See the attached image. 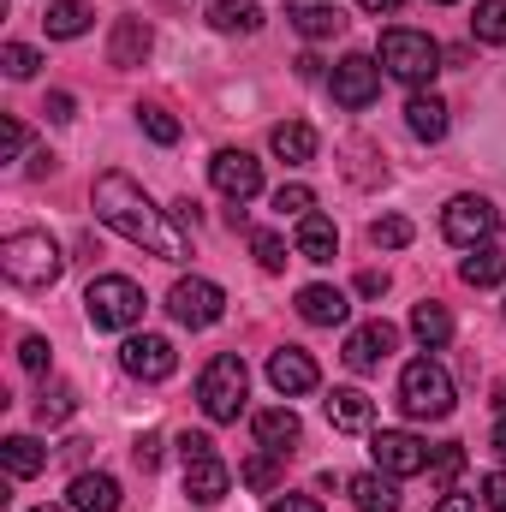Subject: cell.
Returning a JSON list of instances; mask_svg holds the SVG:
<instances>
[{"label": "cell", "instance_id": "cell-12", "mask_svg": "<svg viewBox=\"0 0 506 512\" xmlns=\"http://www.w3.org/2000/svg\"><path fill=\"white\" fill-rule=\"evenodd\" d=\"M316 382H322V370H316L310 352H298V346L268 352V387H274L280 399H304V393H316Z\"/></svg>", "mask_w": 506, "mask_h": 512}, {"label": "cell", "instance_id": "cell-3", "mask_svg": "<svg viewBox=\"0 0 506 512\" xmlns=\"http://www.w3.org/2000/svg\"><path fill=\"white\" fill-rule=\"evenodd\" d=\"M381 72L387 78H399V84H411V90H423L435 72H441V60H447V48L429 36V30H381Z\"/></svg>", "mask_w": 506, "mask_h": 512}, {"label": "cell", "instance_id": "cell-13", "mask_svg": "<svg viewBox=\"0 0 506 512\" xmlns=\"http://www.w3.org/2000/svg\"><path fill=\"white\" fill-rule=\"evenodd\" d=\"M370 453H376V471H387V477H417V471H429V447H423L417 435H405V429H381L376 441H370Z\"/></svg>", "mask_w": 506, "mask_h": 512}, {"label": "cell", "instance_id": "cell-31", "mask_svg": "<svg viewBox=\"0 0 506 512\" xmlns=\"http://www.w3.org/2000/svg\"><path fill=\"white\" fill-rule=\"evenodd\" d=\"M72 411H78V387L72 382H48L36 393V423H42V429H60Z\"/></svg>", "mask_w": 506, "mask_h": 512}, {"label": "cell", "instance_id": "cell-8", "mask_svg": "<svg viewBox=\"0 0 506 512\" xmlns=\"http://www.w3.org/2000/svg\"><path fill=\"white\" fill-rule=\"evenodd\" d=\"M167 310H173L179 328H215V322L227 316V292H221L215 280L191 274V280H179V286L167 292Z\"/></svg>", "mask_w": 506, "mask_h": 512}, {"label": "cell", "instance_id": "cell-14", "mask_svg": "<svg viewBox=\"0 0 506 512\" xmlns=\"http://www.w3.org/2000/svg\"><path fill=\"white\" fill-rule=\"evenodd\" d=\"M251 429H256V447H262V453H280V459L304 441V423H298L292 405H268V411H256Z\"/></svg>", "mask_w": 506, "mask_h": 512}, {"label": "cell", "instance_id": "cell-1", "mask_svg": "<svg viewBox=\"0 0 506 512\" xmlns=\"http://www.w3.org/2000/svg\"><path fill=\"white\" fill-rule=\"evenodd\" d=\"M90 203H96V221H108L137 251L161 256V262H185L191 256V227H179L173 209H155V197L131 173H102L90 185Z\"/></svg>", "mask_w": 506, "mask_h": 512}, {"label": "cell", "instance_id": "cell-18", "mask_svg": "<svg viewBox=\"0 0 506 512\" xmlns=\"http://www.w3.org/2000/svg\"><path fill=\"white\" fill-rule=\"evenodd\" d=\"M227 489H233V471H227L215 453H203V459H191V465H185V495H191L197 507L227 501Z\"/></svg>", "mask_w": 506, "mask_h": 512}, {"label": "cell", "instance_id": "cell-9", "mask_svg": "<svg viewBox=\"0 0 506 512\" xmlns=\"http://www.w3.org/2000/svg\"><path fill=\"white\" fill-rule=\"evenodd\" d=\"M328 90H334V102L340 108H370L381 96V60L376 54H346L340 66H334V78H328Z\"/></svg>", "mask_w": 506, "mask_h": 512}, {"label": "cell", "instance_id": "cell-36", "mask_svg": "<svg viewBox=\"0 0 506 512\" xmlns=\"http://www.w3.org/2000/svg\"><path fill=\"white\" fill-rule=\"evenodd\" d=\"M137 126L149 131L155 143H179V120H173L167 108H155V102H143V108H137Z\"/></svg>", "mask_w": 506, "mask_h": 512}, {"label": "cell", "instance_id": "cell-40", "mask_svg": "<svg viewBox=\"0 0 506 512\" xmlns=\"http://www.w3.org/2000/svg\"><path fill=\"white\" fill-rule=\"evenodd\" d=\"M18 364H24L30 376H48V364H54L48 340H42V334H24V340H18Z\"/></svg>", "mask_w": 506, "mask_h": 512}, {"label": "cell", "instance_id": "cell-38", "mask_svg": "<svg viewBox=\"0 0 506 512\" xmlns=\"http://www.w3.org/2000/svg\"><path fill=\"white\" fill-rule=\"evenodd\" d=\"M251 256L268 274H280V268H286V239H280V233H251Z\"/></svg>", "mask_w": 506, "mask_h": 512}, {"label": "cell", "instance_id": "cell-16", "mask_svg": "<svg viewBox=\"0 0 506 512\" xmlns=\"http://www.w3.org/2000/svg\"><path fill=\"white\" fill-rule=\"evenodd\" d=\"M149 54H155V30H149V18H120L114 36H108V66L131 72V66H143Z\"/></svg>", "mask_w": 506, "mask_h": 512}, {"label": "cell", "instance_id": "cell-52", "mask_svg": "<svg viewBox=\"0 0 506 512\" xmlns=\"http://www.w3.org/2000/svg\"><path fill=\"white\" fill-rule=\"evenodd\" d=\"M30 512H72V507H30Z\"/></svg>", "mask_w": 506, "mask_h": 512}, {"label": "cell", "instance_id": "cell-48", "mask_svg": "<svg viewBox=\"0 0 506 512\" xmlns=\"http://www.w3.org/2000/svg\"><path fill=\"white\" fill-rule=\"evenodd\" d=\"M292 66H298V78H310V84H316V78H322V60H316V54H298V60H292Z\"/></svg>", "mask_w": 506, "mask_h": 512}, {"label": "cell", "instance_id": "cell-5", "mask_svg": "<svg viewBox=\"0 0 506 512\" xmlns=\"http://www.w3.org/2000/svg\"><path fill=\"white\" fill-rule=\"evenodd\" d=\"M84 316L102 334H126V328L143 322V286L126 280V274H96L90 292H84Z\"/></svg>", "mask_w": 506, "mask_h": 512}, {"label": "cell", "instance_id": "cell-33", "mask_svg": "<svg viewBox=\"0 0 506 512\" xmlns=\"http://www.w3.org/2000/svg\"><path fill=\"white\" fill-rule=\"evenodd\" d=\"M471 36H477V42H506V0H477Z\"/></svg>", "mask_w": 506, "mask_h": 512}, {"label": "cell", "instance_id": "cell-44", "mask_svg": "<svg viewBox=\"0 0 506 512\" xmlns=\"http://www.w3.org/2000/svg\"><path fill=\"white\" fill-rule=\"evenodd\" d=\"M42 114H48V120H54V126H66V120H72V114H78V102H72V96H66V90H54V96H48V108H42Z\"/></svg>", "mask_w": 506, "mask_h": 512}, {"label": "cell", "instance_id": "cell-53", "mask_svg": "<svg viewBox=\"0 0 506 512\" xmlns=\"http://www.w3.org/2000/svg\"><path fill=\"white\" fill-rule=\"evenodd\" d=\"M429 6H453V0H429Z\"/></svg>", "mask_w": 506, "mask_h": 512}, {"label": "cell", "instance_id": "cell-46", "mask_svg": "<svg viewBox=\"0 0 506 512\" xmlns=\"http://www.w3.org/2000/svg\"><path fill=\"white\" fill-rule=\"evenodd\" d=\"M268 512H322L310 495H280V501H268Z\"/></svg>", "mask_w": 506, "mask_h": 512}, {"label": "cell", "instance_id": "cell-10", "mask_svg": "<svg viewBox=\"0 0 506 512\" xmlns=\"http://www.w3.org/2000/svg\"><path fill=\"white\" fill-rule=\"evenodd\" d=\"M209 179H215V191L227 203H251L256 191H262V161H256L251 149H221L209 161Z\"/></svg>", "mask_w": 506, "mask_h": 512}, {"label": "cell", "instance_id": "cell-49", "mask_svg": "<svg viewBox=\"0 0 506 512\" xmlns=\"http://www.w3.org/2000/svg\"><path fill=\"white\" fill-rule=\"evenodd\" d=\"M435 512H477V501H471V495H441Z\"/></svg>", "mask_w": 506, "mask_h": 512}, {"label": "cell", "instance_id": "cell-34", "mask_svg": "<svg viewBox=\"0 0 506 512\" xmlns=\"http://www.w3.org/2000/svg\"><path fill=\"white\" fill-rule=\"evenodd\" d=\"M370 245H376V251H405V245H411V221H405V215L370 221Z\"/></svg>", "mask_w": 506, "mask_h": 512}, {"label": "cell", "instance_id": "cell-50", "mask_svg": "<svg viewBox=\"0 0 506 512\" xmlns=\"http://www.w3.org/2000/svg\"><path fill=\"white\" fill-rule=\"evenodd\" d=\"M489 447H495V459H506V417L495 423V435H489Z\"/></svg>", "mask_w": 506, "mask_h": 512}, {"label": "cell", "instance_id": "cell-37", "mask_svg": "<svg viewBox=\"0 0 506 512\" xmlns=\"http://www.w3.org/2000/svg\"><path fill=\"white\" fill-rule=\"evenodd\" d=\"M0 66H6V78H36L42 54H36V48H24V42H6V48H0Z\"/></svg>", "mask_w": 506, "mask_h": 512}, {"label": "cell", "instance_id": "cell-7", "mask_svg": "<svg viewBox=\"0 0 506 512\" xmlns=\"http://www.w3.org/2000/svg\"><path fill=\"white\" fill-rule=\"evenodd\" d=\"M495 227H501V215H495L489 197H453V203L441 209V233H447V245H459V251L495 245Z\"/></svg>", "mask_w": 506, "mask_h": 512}, {"label": "cell", "instance_id": "cell-51", "mask_svg": "<svg viewBox=\"0 0 506 512\" xmlns=\"http://www.w3.org/2000/svg\"><path fill=\"white\" fill-rule=\"evenodd\" d=\"M364 12H399V0H358Z\"/></svg>", "mask_w": 506, "mask_h": 512}, {"label": "cell", "instance_id": "cell-35", "mask_svg": "<svg viewBox=\"0 0 506 512\" xmlns=\"http://www.w3.org/2000/svg\"><path fill=\"white\" fill-rule=\"evenodd\" d=\"M465 471V447H441L435 459H429V477H435V489L441 495H453V477Z\"/></svg>", "mask_w": 506, "mask_h": 512}, {"label": "cell", "instance_id": "cell-29", "mask_svg": "<svg viewBox=\"0 0 506 512\" xmlns=\"http://www.w3.org/2000/svg\"><path fill=\"white\" fill-rule=\"evenodd\" d=\"M459 280H465V286H501L506 280V245H477V251L459 262Z\"/></svg>", "mask_w": 506, "mask_h": 512}, {"label": "cell", "instance_id": "cell-43", "mask_svg": "<svg viewBox=\"0 0 506 512\" xmlns=\"http://www.w3.org/2000/svg\"><path fill=\"white\" fill-rule=\"evenodd\" d=\"M18 149H24V126L6 120V126H0V161H18Z\"/></svg>", "mask_w": 506, "mask_h": 512}, {"label": "cell", "instance_id": "cell-23", "mask_svg": "<svg viewBox=\"0 0 506 512\" xmlns=\"http://www.w3.org/2000/svg\"><path fill=\"white\" fill-rule=\"evenodd\" d=\"M346 495H352V507L358 512H399V477H387V471H364V477L346 483Z\"/></svg>", "mask_w": 506, "mask_h": 512}, {"label": "cell", "instance_id": "cell-20", "mask_svg": "<svg viewBox=\"0 0 506 512\" xmlns=\"http://www.w3.org/2000/svg\"><path fill=\"white\" fill-rule=\"evenodd\" d=\"M298 316H304L310 328H340V322L352 316V298H346L340 286H304V292H298Z\"/></svg>", "mask_w": 506, "mask_h": 512}, {"label": "cell", "instance_id": "cell-21", "mask_svg": "<svg viewBox=\"0 0 506 512\" xmlns=\"http://www.w3.org/2000/svg\"><path fill=\"white\" fill-rule=\"evenodd\" d=\"M328 423H334L340 435H364V429L376 423L370 393H358V387H334V393H328Z\"/></svg>", "mask_w": 506, "mask_h": 512}, {"label": "cell", "instance_id": "cell-28", "mask_svg": "<svg viewBox=\"0 0 506 512\" xmlns=\"http://www.w3.org/2000/svg\"><path fill=\"white\" fill-rule=\"evenodd\" d=\"M209 24H215L221 36H256V30H262V6H256V0H215V6H209Z\"/></svg>", "mask_w": 506, "mask_h": 512}, {"label": "cell", "instance_id": "cell-22", "mask_svg": "<svg viewBox=\"0 0 506 512\" xmlns=\"http://www.w3.org/2000/svg\"><path fill=\"white\" fill-rule=\"evenodd\" d=\"M292 251L304 256V262H334V256H340V227L310 209V215L298 221V245H292Z\"/></svg>", "mask_w": 506, "mask_h": 512}, {"label": "cell", "instance_id": "cell-41", "mask_svg": "<svg viewBox=\"0 0 506 512\" xmlns=\"http://www.w3.org/2000/svg\"><path fill=\"white\" fill-rule=\"evenodd\" d=\"M131 459H137V471H155L161 465V435H137L131 441Z\"/></svg>", "mask_w": 506, "mask_h": 512}, {"label": "cell", "instance_id": "cell-47", "mask_svg": "<svg viewBox=\"0 0 506 512\" xmlns=\"http://www.w3.org/2000/svg\"><path fill=\"white\" fill-rule=\"evenodd\" d=\"M358 292H364V298H381V292H387V274H381V268H364V274H358Z\"/></svg>", "mask_w": 506, "mask_h": 512}, {"label": "cell", "instance_id": "cell-4", "mask_svg": "<svg viewBox=\"0 0 506 512\" xmlns=\"http://www.w3.org/2000/svg\"><path fill=\"white\" fill-rule=\"evenodd\" d=\"M245 393H251V370H245L239 352H215V358L203 364V376H197V399H203L209 423H239Z\"/></svg>", "mask_w": 506, "mask_h": 512}, {"label": "cell", "instance_id": "cell-6", "mask_svg": "<svg viewBox=\"0 0 506 512\" xmlns=\"http://www.w3.org/2000/svg\"><path fill=\"white\" fill-rule=\"evenodd\" d=\"M399 411L405 417H447L453 411V376L435 358H411L399 370Z\"/></svg>", "mask_w": 506, "mask_h": 512}, {"label": "cell", "instance_id": "cell-19", "mask_svg": "<svg viewBox=\"0 0 506 512\" xmlns=\"http://www.w3.org/2000/svg\"><path fill=\"white\" fill-rule=\"evenodd\" d=\"M66 507L72 512H120V483L108 471H78L72 489H66Z\"/></svg>", "mask_w": 506, "mask_h": 512}, {"label": "cell", "instance_id": "cell-30", "mask_svg": "<svg viewBox=\"0 0 506 512\" xmlns=\"http://www.w3.org/2000/svg\"><path fill=\"white\" fill-rule=\"evenodd\" d=\"M42 30H48L54 42H72V36H84V30H90V6H84V0H48Z\"/></svg>", "mask_w": 506, "mask_h": 512}, {"label": "cell", "instance_id": "cell-27", "mask_svg": "<svg viewBox=\"0 0 506 512\" xmlns=\"http://www.w3.org/2000/svg\"><path fill=\"white\" fill-rule=\"evenodd\" d=\"M0 459H6L12 477H42V471H48V447H42L36 435H6V441H0Z\"/></svg>", "mask_w": 506, "mask_h": 512}, {"label": "cell", "instance_id": "cell-25", "mask_svg": "<svg viewBox=\"0 0 506 512\" xmlns=\"http://www.w3.org/2000/svg\"><path fill=\"white\" fill-rule=\"evenodd\" d=\"M268 149L286 167H304V161H316V131L304 126V120H280V126L268 131Z\"/></svg>", "mask_w": 506, "mask_h": 512}, {"label": "cell", "instance_id": "cell-45", "mask_svg": "<svg viewBox=\"0 0 506 512\" xmlns=\"http://www.w3.org/2000/svg\"><path fill=\"white\" fill-rule=\"evenodd\" d=\"M203 453H215V441H209V435H191V429H185V435H179V459L191 465V459H203Z\"/></svg>", "mask_w": 506, "mask_h": 512}, {"label": "cell", "instance_id": "cell-32", "mask_svg": "<svg viewBox=\"0 0 506 512\" xmlns=\"http://www.w3.org/2000/svg\"><path fill=\"white\" fill-rule=\"evenodd\" d=\"M239 477L251 483L256 495H274V489H280V453H256V459H245Z\"/></svg>", "mask_w": 506, "mask_h": 512}, {"label": "cell", "instance_id": "cell-17", "mask_svg": "<svg viewBox=\"0 0 506 512\" xmlns=\"http://www.w3.org/2000/svg\"><path fill=\"white\" fill-rule=\"evenodd\" d=\"M393 346H399V328H393V322H364V328L346 340V364L364 376V370H376L381 358H393Z\"/></svg>", "mask_w": 506, "mask_h": 512}, {"label": "cell", "instance_id": "cell-26", "mask_svg": "<svg viewBox=\"0 0 506 512\" xmlns=\"http://www.w3.org/2000/svg\"><path fill=\"white\" fill-rule=\"evenodd\" d=\"M411 334H417V346H423V352H435V346H447V340H453V316H447V304H435V298H423V304L411 310Z\"/></svg>", "mask_w": 506, "mask_h": 512}, {"label": "cell", "instance_id": "cell-24", "mask_svg": "<svg viewBox=\"0 0 506 512\" xmlns=\"http://www.w3.org/2000/svg\"><path fill=\"white\" fill-rule=\"evenodd\" d=\"M405 126H411V137H423V143H441L447 137V102L435 90H417L405 102Z\"/></svg>", "mask_w": 506, "mask_h": 512}, {"label": "cell", "instance_id": "cell-11", "mask_svg": "<svg viewBox=\"0 0 506 512\" xmlns=\"http://www.w3.org/2000/svg\"><path fill=\"white\" fill-rule=\"evenodd\" d=\"M120 364H126V376H137V382H167L179 370V352L161 334H131L126 346H120Z\"/></svg>", "mask_w": 506, "mask_h": 512}, {"label": "cell", "instance_id": "cell-15", "mask_svg": "<svg viewBox=\"0 0 506 512\" xmlns=\"http://www.w3.org/2000/svg\"><path fill=\"white\" fill-rule=\"evenodd\" d=\"M286 24L298 36L322 42V36H340L346 30V12H340V0H286Z\"/></svg>", "mask_w": 506, "mask_h": 512}, {"label": "cell", "instance_id": "cell-39", "mask_svg": "<svg viewBox=\"0 0 506 512\" xmlns=\"http://www.w3.org/2000/svg\"><path fill=\"white\" fill-rule=\"evenodd\" d=\"M274 209H280V215H298V221H304V215L316 209V191H310V185H280V191H274Z\"/></svg>", "mask_w": 506, "mask_h": 512}, {"label": "cell", "instance_id": "cell-42", "mask_svg": "<svg viewBox=\"0 0 506 512\" xmlns=\"http://www.w3.org/2000/svg\"><path fill=\"white\" fill-rule=\"evenodd\" d=\"M483 501H489V512H506V471L483 477Z\"/></svg>", "mask_w": 506, "mask_h": 512}, {"label": "cell", "instance_id": "cell-2", "mask_svg": "<svg viewBox=\"0 0 506 512\" xmlns=\"http://www.w3.org/2000/svg\"><path fill=\"white\" fill-rule=\"evenodd\" d=\"M0 274L24 292H48L60 274H66V251L48 239V233H12L0 245Z\"/></svg>", "mask_w": 506, "mask_h": 512}]
</instances>
